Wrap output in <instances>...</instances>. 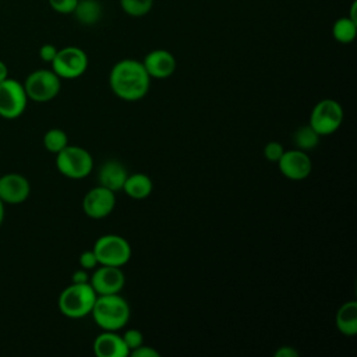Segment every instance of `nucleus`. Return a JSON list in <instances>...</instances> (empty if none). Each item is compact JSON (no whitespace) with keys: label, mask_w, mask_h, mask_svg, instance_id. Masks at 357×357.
Listing matches in <instances>:
<instances>
[{"label":"nucleus","mask_w":357,"mask_h":357,"mask_svg":"<svg viewBox=\"0 0 357 357\" xmlns=\"http://www.w3.org/2000/svg\"><path fill=\"white\" fill-rule=\"evenodd\" d=\"M121 10L134 18L145 17L153 7V0H119Z\"/></svg>","instance_id":"5701e85b"},{"label":"nucleus","mask_w":357,"mask_h":357,"mask_svg":"<svg viewBox=\"0 0 357 357\" xmlns=\"http://www.w3.org/2000/svg\"><path fill=\"white\" fill-rule=\"evenodd\" d=\"M31 192V185L26 177L18 173H8L0 177V199L4 204H22Z\"/></svg>","instance_id":"4468645a"},{"label":"nucleus","mask_w":357,"mask_h":357,"mask_svg":"<svg viewBox=\"0 0 357 357\" xmlns=\"http://www.w3.org/2000/svg\"><path fill=\"white\" fill-rule=\"evenodd\" d=\"M121 337H123L126 346L128 347L130 353H131V350L137 349L138 346H141V344L144 343V335H142V332H141L139 329H135V328H131V329L124 331L123 335H121Z\"/></svg>","instance_id":"b1692460"},{"label":"nucleus","mask_w":357,"mask_h":357,"mask_svg":"<svg viewBox=\"0 0 357 357\" xmlns=\"http://www.w3.org/2000/svg\"><path fill=\"white\" fill-rule=\"evenodd\" d=\"M93 353L98 357H128L130 350L121 335L114 331H103L93 340Z\"/></svg>","instance_id":"2eb2a0df"},{"label":"nucleus","mask_w":357,"mask_h":357,"mask_svg":"<svg viewBox=\"0 0 357 357\" xmlns=\"http://www.w3.org/2000/svg\"><path fill=\"white\" fill-rule=\"evenodd\" d=\"M28 96L24 85L15 79L6 78L0 82V116L4 119H15L21 116L26 107Z\"/></svg>","instance_id":"1a4fd4ad"},{"label":"nucleus","mask_w":357,"mask_h":357,"mask_svg":"<svg viewBox=\"0 0 357 357\" xmlns=\"http://www.w3.org/2000/svg\"><path fill=\"white\" fill-rule=\"evenodd\" d=\"M275 357H298V351L291 346H280L275 351Z\"/></svg>","instance_id":"7c9ffc66"},{"label":"nucleus","mask_w":357,"mask_h":357,"mask_svg":"<svg viewBox=\"0 0 357 357\" xmlns=\"http://www.w3.org/2000/svg\"><path fill=\"white\" fill-rule=\"evenodd\" d=\"M286 149L283 148V145L278 141H269L265 144L264 146V156L266 160L269 162H273V163H278V160L282 158L283 152Z\"/></svg>","instance_id":"393cba45"},{"label":"nucleus","mask_w":357,"mask_h":357,"mask_svg":"<svg viewBox=\"0 0 357 357\" xmlns=\"http://www.w3.org/2000/svg\"><path fill=\"white\" fill-rule=\"evenodd\" d=\"M91 315L102 331L119 332L128 324L131 312L127 300L117 293L98 296Z\"/></svg>","instance_id":"f03ea898"},{"label":"nucleus","mask_w":357,"mask_h":357,"mask_svg":"<svg viewBox=\"0 0 357 357\" xmlns=\"http://www.w3.org/2000/svg\"><path fill=\"white\" fill-rule=\"evenodd\" d=\"M89 271L86 269H77L73 276H71V282L73 283H88L89 282Z\"/></svg>","instance_id":"c756f323"},{"label":"nucleus","mask_w":357,"mask_h":357,"mask_svg":"<svg viewBox=\"0 0 357 357\" xmlns=\"http://www.w3.org/2000/svg\"><path fill=\"white\" fill-rule=\"evenodd\" d=\"M57 50H59V49H57L54 45H52V43H45V45H42L40 49H39V57H40L45 63H52L53 59H54L56 54H57Z\"/></svg>","instance_id":"cd10ccee"},{"label":"nucleus","mask_w":357,"mask_h":357,"mask_svg":"<svg viewBox=\"0 0 357 357\" xmlns=\"http://www.w3.org/2000/svg\"><path fill=\"white\" fill-rule=\"evenodd\" d=\"M28 99L39 103L54 99L61 88V78L53 70H36L22 84Z\"/></svg>","instance_id":"423d86ee"},{"label":"nucleus","mask_w":357,"mask_h":357,"mask_svg":"<svg viewBox=\"0 0 357 357\" xmlns=\"http://www.w3.org/2000/svg\"><path fill=\"white\" fill-rule=\"evenodd\" d=\"M151 79L142 61L135 59L119 60L109 73L112 92L126 102L142 99L149 91Z\"/></svg>","instance_id":"f257e3e1"},{"label":"nucleus","mask_w":357,"mask_h":357,"mask_svg":"<svg viewBox=\"0 0 357 357\" xmlns=\"http://www.w3.org/2000/svg\"><path fill=\"white\" fill-rule=\"evenodd\" d=\"M142 64L151 78L165 79L173 75L177 67L176 57L166 49H153L145 54Z\"/></svg>","instance_id":"ddd939ff"},{"label":"nucleus","mask_w":357,"mask_h":357,"mask_svg":"<svg viewBox=\"0 0 357 357\" xmlns=\"http://www.w3.org/2000/svg\"><path fill=\"white\" fill-rule=\"evenodd\" d=\"M56 167L67 178H85L93 169L91 152L78 145H67L56 153Z\"/></svg>","instance_id":"20e7f679"},{"label":"nucleus","mask_w":357,"mask_h":357,"mask_svg":"<svg viewBox=\"0 0 357 357\" xmlns=\"http://www.w3.org/2000/svg\"><path fill=\"white\" fill-rule=\"evenodd\" d=\"M98 294L91 283H71L59 296L60 312L71 319L91 315Z\"/></svg>","instance_id":"7ed1b4c3"},{"label":"nucleus","mask_w":357,"mask_h":357,"mask_svg":"<svg viewBox=\"0 0 357 357\" xmlns=\"http://www.w3.org/2000/svg\"><path fill=\"white\" fill-rule=\"evenodd\" d=\"M78 262H79V266L82 269H86V271H93L99 265L98 257H96L93 250H86V251L81 252V255L78 258Z\"/></svg>","instance_id":"a878e982"},{"label":"nucleus","mask_w":357,"mask_h":357,"mask_svg":"<svg viewBox=\"0 0 357 357\" xmlns=\"http://www.w3.org/2000/svg\"><path fill=\"white\" fill-rule=\"evenodd\" d=\"M357 35V21L347 17L337 18L332 25V36L336 42L347 45L356 39Z\"/></svg>","instance_id":"aec40b11"},{"label":"nucleus","mask_w":357,"mask_h":357,"mask_svg":"<svg viewBox=\"0 0 357 357\" xmlns=\"http://www.w3.org/2000/svg\"><path fill=\"white\" fill-rule=\"evenodd\" d=\"M337 331L344 336H356L357 333V301L350 300L343 303L335 318Z\"/></svg>","instance_id":"f3484780"},{"label":"nucleus","mask_w":357,"mask_h":357,"mask_svg":"<svg viewBox=\"0 0 357 357\" xmlns=\"http://www.w3.org/2000/svg\"><path fill=\"white\" fill-rule=\"evenodd\" d=\"M130 356H132V357H159L160 354H159V351H158L156 349H153L152 346H146V344L142 343V344L138 346L137 349L131 350Z\"/></svg>","instance_id":"c85d7f7f"},{"label":"nucleus","mask_w":357,"mask_h":357,"mask_svg":"<svg viewBox=\"0 0 357 357\" xmlns=\"http://www.w3.org/2000/svg\"><path fill=\"white\" fill-rule=\"evenodd\" d=\"M6 78H8V70H7V66L0 61V82H3Z\"/></svg>","instance_id":"2f4dec72"},{"label":"nucleus","mask_w":357,"mask_h":357,"mask_svg":"<svg viewBox=\"0 0 357 357\" xmlns=\"http://www.w3.org/2000/svg\"><path fill=\"white\" fill-rule=\"evenodd\" d=\"M98 257L99 265L124 266L132 254L130 243L120 234L100 236L92 248Z\"/></svg>","instance_id":"39448f33"},{"label":"nucleus","mask_w":357,"mask_h":357,"mask_svg":"<svg viewBox=\"0 0 357 357\" xmlns=\"http://www.w3.org/2000/svg\"><path fill=\"white\" fill-rule=\"evenodd\" d=\"M73 15L82 25H95L103 17L102 3L99 0H78L73 11Z\"/></svg>","instance_id":"6ab92c4d"},{"label":"nucleus","mask_w":357,"mask_h":357,"mask_svg":"<svg viewBox=\"0 0 357 357\" xmlns=\"http://www.w3.org/2000/svg\"><path fill=\"white\" fill-rule=\"evenodd\" d=\"M152 188L153 183L145 173L128 174L123 185V191L132 199H145L151 195Z\"/></svg>","instance_id":"a211bd4d"},{"label":"nucleus","mask_w":357,"mask_h":357,"mask_svg":"<svg viewBox=\"0 0 357 357\" xmlns=\"http://www.w3.org/2000/svg\"><path fill=\"white\" fill-rule=\"evenodd\" d=\"M43 145L49 152L57 153L68 145V137L61 128H50L43 135Z\"/></svg>","instance_id":"4be33fe9"},{"label":"nucleus","mask_w":357,"mask_h":357,"mask_svg":"<svg viewBox=\"0 0 357 357\" xmlns=\"http://www.w3.org/2000/svg\"><path fill=\"white\" fill-rule=\"evenodd\" d=\"M49 6L60 14H73L78 0H47Z\"/></svg>","instance_id":"bb28decb"},{"label":"nucleus","mask_w":357,"mask_h":357,"mask_svg":"<svg viewBox=\"0 0 357 357\" xmlns=\"http://www.w3.org/2000/svg\"><path fill=\"white\" fill-rule=\"evenodd\" d=\"M116 206V192L112 190L96 185L91 188L82 199L84 213L91 219H103L109 216Z\"/></svg>","instance_id":"9d476101"},{"label":"nucleus","mask_w":357,"mask_h":357,"mask_svg":"<svg viewBox=\"0 0 357 357\" xmlns=\"http://www.w3.org/2000/svg\"><path fill=\"white\" fill-rule=\"evenodd\" d=\"M3 219H4V202L0 199V226L3 223Z\"/></svg>","instance_id":"473e14b6"},{"label":"nucleus","mask_w":357,"mask_h":357,"mask_svg":"<svg viewBox=\"0 0 357 357\" xmlns=\"http://www.w3.org/2000/svg\"><path fill=\"white\" fill-rule=\"evenodd\" d=\"M280 173L293 181H301L307 178L312 172V160L307 152L301 149L284 151L282 158L278 160Z\"/></svg>","instance_id":"f8f14e48"},{"label":"nucleus","mask_w":357,"mask_h":357,"mask_svg":"<svg viewBox=\"0 0 357 357\" xmlns=\"http://www.w3.org/2000/svg\"><path fill=\"white\" fill-rule=\"evenodd\" d=\"M89 283L98 296L117 294L126 284V275L121 266L98 265L89 276Z\"/></svg>","instance_id":"9b49d317"},{"label":"nucleus","mask_w":357,"mask_h":357,"mask_svg":"<svg viewBox=\"0 0 357 357\" xmlns=\"http://www.w3.org/2000/svg\"><path fill=\"white\" fill-rule=\"evenodd\" d=\"M52 70L64 79H74L81 77L89 64L86 53L77 46H67L57 50L53 59Z\"/></svg>","instance_id":"6e6552de"},{"label":"nucleus","mask_w":357,"mask_h":357,"mask_svg":"<svg viewBox=\"0 0 357 357\" xmlns=\"http://www.w3.org/2000/svg\"><path fill=\"white\" fill-rule=\"evenodd\" d=\"M321 135L310 126H301L294 131L293 141L297 149H301L304 152H308L311 149H315L319 144Z\"/></svg>","instance_id":"412c9836"},{"label":"nucleus","mask_w":357,"mask_h":357,"mask_svg":"<svg viewBox=\"0 0 357 357\" xmlns=\"http://www.w3.org/2000/svg\"><path fill=\"white\" fill-rule=\"evenodd\" d=\"M127 176L128 172L121 162L116 159H109L100 166L98 172V183L99 185L106 187L113 192H119L123 190Z\"/></svg>","instance_id":"dca6fc26"},{"label":"nucleus","mask_w":357,"mask_h":357,"mask_svg":"<svg viewBox=\"0 0 357 357\" xmlns=\"http://www.w3.org/2000/svg\"><path fill=\"white\" fill-rule=\"evenodd\" d=\"M343 107L335 99H322L311 110L308 124L321 135H331L339 130L343 121Z\"/></svg>","instance_id":"0eeeda50"}]
</instances>
